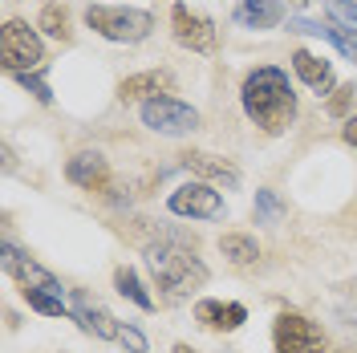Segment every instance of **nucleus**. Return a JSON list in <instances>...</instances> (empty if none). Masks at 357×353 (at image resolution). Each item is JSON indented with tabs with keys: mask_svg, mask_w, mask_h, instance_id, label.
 I'll list each match as a JSON object with an SVG mask.
<instances>
[{
	"mask_svg": "<svg viewBox=\"0 0 357 353\" xmlns=\"http://www.w3.org/2000/svg\"><path fill=\"white\" fill-rule=\"evenodd\" d=\"M240 106L244 114L268 134H280L292 126L296 118V93L289 86V73L276 66H260L244 77V89H240Z\"/></svg>",
	"mask_w": 357,
	"mask_h": 353,
	"instance_id": "1",
	"label": "nucleus"
},
{
	"mask_svg": "<svg viewBox=\"0 0 357 353\" xmlns=\"http://www.w3.org/2000/svg\"><path fill=\"white\" fill-rule=\"evenodd\" d=\"M142 252H146V264L155 272V280L171 296H187V292H195V288L207 285V264H203L199 256H195V248L191 243H183L175 232H158L155 240L142 243Z\"/></svg>",
	"mask_w": 357,
	"mask_h": 353,
	"instance_id": "2",
	"label": "nucleus"
},
{
	"mask_svg": "<svg viewBox=\"0 0 357 353\" xmlns=\"http://www.w3.org/2000/svg\"><path fill=\"white\" fill-rule=\"evenodd\" d=\"M86 24L98 37H106V41L134 45V41H146V37H151L155 17H151L146 8H126V4H89Z\"/></svg>",
	"mask_w": 357,
	"mask_h": 353,
	"instance_id": "3",
	"label": "nucleus"
},
{
	"mask_svg": "<svg viewBox=\"0 0 357 353\" xmlns=\"http://www.w3.org/2000/svg\"><path fill=\"white\" fill-rule=\"evenodd\" d=\"M0 61H4V69H8L13 77L37 73V69L45 66L41 37H37L24 21H8L4 29H0Z\"/></svg>",
	"mask_w": 357,
	"mask_h": 353,
	"instance_id": "4",
	"label": "nucleus"
},
{
	"mask_svg": "<svg viewBox=\"0 0 357 353\" xmlns=\"http://www.w3.org/2000/svg\"><path fill=\"white\" fill-rule=\"evenodd\" d=\"M142 126L146 130L162 134V138H183V134L199 130V110L178 102V98H155V102H142Z\"/></svg>",
	"mask_w": 357,
	"mask_h": 353,
	"instance_id": "5",
	"label": "nucleus"
},
{
	"mask_svg": "<svg viewBox=\"0 0 357 353\" xmlns=\"http://www.w3.org/2000/svg\"><path fill=\"white\" fill-rule=\"evenodd\" d=\"M272 345H276V353H329L325 333L317 329L309 317H301V313H280L276 317Z\"/></svg>",
	"mask_w": 357,
	"mask_h": 353,
	"instance_id": "6",
	"label": "nucleus"
},
{
	"mask_svg": "<svg viewBox=\"0 0 357 353\" xmlns=\"http://www.w3.org/2000/svg\"><path fill=\"white\" fill-rule=\"evenodd\" d=\"M167 211H171V216H183V220H220L223 216V195L211 187V183L195 179V183H183V187L171 191Z\"/></svg>",
	"mask_w": 357,
	"mask_h": 353,
	"instance_id": "7",
	"label": "nucleus"
},
{
	"mask_svg": "<svg viewBox=\"0 0 357 353\" xmlns=\"http://www.w3.org/2000/svg\"><path fill=\"white\" fill-rule=\"evenodd\" d=\"M4 272H8V276H17L21 292H24V288H41V292H53V296H69L66 288H61V280H57L49 268L37 264L33 256H24L13 240H4Z\"/></svg>",
	"mask_w": 357,
	"mask_h": 353,
	"instance_id": "8",
	"label": "nucleus"
},
{
	"mask_svg": "<svg viewBox=\"0 0 357 353\" xmlns=\"http://www.w3.org/2000/svg\"><path fill=\"white\" fill-rule=\"evenodd\" d=\"M69 317L89 333V337H98V341H118V321H114V313L106 305H98L89 292L82 288H69Z\"/></svg>",
	"mask_w": 357,
	"mask_h": 353,
	"instance_id": "9",
	"label": "nucleus"
},
{
	"mask_svg": "<svg viewBox=\"0 0 357 353\" xmlns=\"http://www.w3.org/2000/svg\"><path fill=\"white\" fill-rule=\"evenodd\" d=\"M171 24H175V41L183 45V49H191V53H211V49L220 45L215 24L207 21L203 13H191L187 4H175V8H171Z\"/></svg>",
	"mask_w": 357,
	"mask_h": 353,
	"instance_id": "10",
	"label": "nucleus"
},
{
	"mask_svg": "<svg viewBox=\"0 0 357 353\" xmlns=\"http://www.w3.org/2000/svg\"><path fill=\"white\" fill-rule=\"evenodd\" d=\"M66 179L73 187H86V191H106L110 187V163L102 151H77L66 163Z\"/></svg>",
	"mask_w": 357,
	"mask_h": 353,
	"instance_id": "11",
	"label": "nucleus"
},
{
	"mask_svg": "<svg viewBox=\"0 0 357 353\" xmlns=\"http://www.w3.org/2000/svg\"><path fill=\"white\" fill-rule=\"evenodd\" d=\"M175 86V77L167 69H146V73H134L118 86V98L122 102H155V98H167Z\"/></svg>",
	"mask_w": 357,
	"mask_h": 353,
	"instance_id": "12",
	"label": "nucleus"
},
{
	"mask_svg": "<svg viewBox=\"0 0 357 353\" xmlns=\"http://www.w3.org/2000/svg\"><path fill=\"white\" fill-rule=\"evenodd\" d=\"M183 163H187V171H195V175L203 179V183H220V187H227V191H236L240 187V171L227 163V158H215V155H203V151H191V155H183Z\"/></svg>",
	"mask_w": 357,
	"mask_h": 353,
	"instance_id": "13",
	"label": "nucleus"
},
{
	"mask_svg": "<svg viewBox=\"0 0 357 353\" xmlns=\"http://www.w3.org/2000/svg\"><path fill=\"white\" fill-rule=\"evenodd\" d=\"M292 69H296V77H301L317 98H325V93L333 89V66H329L325 57L309 53V49H296V53H292Z\"/></svg>",
	"mask_w": 357,
	"mask_h": 353,
	"instance_id": "14",
	"label": "nucleus"
},
{
	"mask_svg": "<svg viewBox=\"0 0 357 353\" xmlns=\"http://www.w3.org/2000/svg\"><path fill=\"white\" fill-rule=\"evenodd\" d=\"M231 17H236L240 29L264 33V29H276V24L284 21V4H280V0H240Z\"/></svg>",
	"mask_w": 357,
	"mask_h": 353,
	"instance_id": "15",
	"label": "nucleus"
},
{
	"mask_svg": "<svg viewBox=\"0 0 357 353\" xmlns=\"http://www.w3.org/2000/svg\"><path fill=\"white\" fill-rule=\"evenodd\" d=\"M195 321H199V325H207V329H240V325H244L248 321V309L244 305H240V301H227V305H223V301H199V305H195Z\"/></svg>",
	"mask_w": 357,
	"mask_h": 353,
	"instance_id": "16",
	"label": "nucleus"
},
{
	"mask_svg": "<svg viewBox=\"0 0 357 353\" xmlns=\"http://www.w3.org/2000/svg\"><path fill=\"white\" fill-rule=\"evenodd\" d=\"M220 252L231 260V264H240V268H248V264L260 260V243H256V236H244V232H227V236L220 240Z\"/></svg>",
	"mask_w": 357,
	"mask_h": 353,
	"instance_id": "17",
	"label": "nucleus"
},
{
	"mask_svg": "<svg viewBox=\"0 0 357 353\" xmlns=\"http://www.w3.org/2000/svg\"><path fill=\"white\" fill-rule=\"evenodd\" d=\"M114 288H118V292H122L126 301H134V305H138L142 313L155 309V296H151V292L142 288V280H138V272H134V268H126V264L114 268Z\"/></svg>",
	"mask_w": 357,
	"mask_h": 353,
	"instance_id": "18",
	"label": "nucleus"
},
{
	"mask_svg": "<svg viewBox=\"0 0 357 353\" xmlns=\"http://www.w3.org/2000/svg\"><path fill=\"white\" fill-rule=\"evenodd\" d=\"M24 301L41 317H66L69 313V296H53V292H41V288H24Z\"/></svg>",
	"mask_w": 357,
	"mask_h": 353,
	"instance_id": "19",
	"label": "nucleus"
},
{
	"mask_svg": "<svg viewBox=\"0 0 357 353\" xmlns=\"http://www.w3.org/2000/svg\"><path fill=\"white\" fill-rule=\"evenodd\" d=\"M325 13L341 33L357 37V0H325Z\"/></svg>",
	"mask_w": 357,
	"mask_h": 353,
	"instance_id": "20",
	"label": "nucleus"
},
{
	"mask_svg": "<svg viewBox=\"0 0 357 353\" xmlns=\"http://www.w3.org/2000/svg\"><path fill=\"white\" fill-rule=\"evenodd\" d=\"M37 29H45L49 37H57V41H66L69 37V17L61 4H45L41 17H37Z\"/></svg>",
	"mask_w": 357,
	"mask_h": 353,
	"instance_id": "21",
	"label": "nucleus"
},
{
	"mask_svg": "<svg viewBox=\"0 0 357 353\" xmlns=\"http://www.w3.org/2000/svg\"><path fill=\"white\" fill-rule=\"evenodd\" d=\"M280 216H284V203L276 199V191L260 187L256 191V223H276Z\"/></svg>",
	"mask_w": 357,
	"mask_h": 353,
	"instance_id": "22",
	"label": "nucleus"
},
{
	"mask_svg": "<svg viewBox=\"0 0 357 353\" xmlns=\"http://www.w3.org/2000/svg\"><path fill=\"white\" fill-rule=\"evenodd\" d=\"M354 98H357V86L349 82V86H341V89L333 93V98L325 102V110L333 114V118H345V122H349V110H354Z\"/></svg>",
	"mask_w": 357,
	"mask_h": 353,
	"instance_id": "23",
	"label": "nucleus"
},
{
	"mask_svg": "<svg viewBox=\"0 0 357 353\" xmlns=\"http://www.w3.org/2000/svg\"><path fill=\"white\" fill-rule=\"evenodd\" d=\"M118 345H122V350H130V353H146V350H151L146 333L134 329V325H122V329H118Z\"/></svg>",
	"mask_w": 357,
	"mask_h": 353,
	"instance_id": "24",
	"label": "nucleus"
},
{
	"mask_svg": "<svg viewBox=\"0 0 357 353\" xmlns=\"http://www.w3.org/2000/svg\"><path fill=\"white\" fill-rule=\"evenodd\" d=\"M17 82H21L24 89H29V93H33V98H37V102H45V106H49V102H53V89L45 86L41 82V73H21V77H17Z\"/></svg>",
	"mask_w": 357,
	"mask_h": 353,
	"instance_id": "25",
	"label": "nucleus"
},
{
	"mask_svg": "<svg viewBox=\"0 0 357 353\" xmlns=\"http://www.w3.org/2000/svg\"><path fill=\"white\" fill-rule=\"evenodd\" d=\"M341 138H345L349 147H357V114L349 118V122H345V126H341Z\"/></svg>",
	"mask_w": 357,
	"mask_h": 353,
	"instance_id": "26",
	"label": "nucleus"
},
{
	"mask_svg": "<svg viewBox=\"0 0 357 353\" xmlns=\"http://www.w3.org/2000/svg\"><path fill=\"white\" fill-rule=\"evenodd\" d=\"M175 353H195V350H191V345H183V341H178V345H175Z\"/></svg>",
	"mask_w": 357,
	"mask_h": 353,
	"instance_id": "27",
	"label": "nucleus"
},
{
	"mask_svg": "<svg viewBox=\"0 0 357 353\" xmlns=\"http://www.w3.org/2000/svg\"><path fill=\"white\" fill-rule=\"evenodd\" d=\"M341 353H349V350H341Z\"/></svg>",
	"mask_w": 357,
	"mask_h": 353,
	"instance_id": "28",
	"label": "nucleus"
}]
</instances>
